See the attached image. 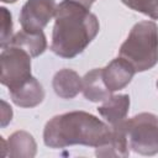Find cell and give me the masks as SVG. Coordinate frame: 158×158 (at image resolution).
I'll use <instances>...</instances> for the list:
<instances>
[{
  "label": "cell",
  "mask_w": 158,
  "mask_h": 158,
  "mask_svg": "<svg viewBox=\"0 0 158 158\" xmlns=\"http://www.w3.org/2000/svg\"><path fill=\"white\" fill-rule=\"evenodd\" d=\"M1 14V27H0V46L6 47L12 37V17L11 12L6 7H0Z\"/></svg>",
  "instance_id": "cell-16"
},
{
  "label": "cell",
  "mask_w": 158,
  "mask_h": 158,
  "mask_svg": "<svg viewBox=\"0 0 158 158\" xmlns=\"http://www.w3.org/2000/svg\"><path fill=\"white\" fill-rule=\"evenodd\" d=\"M85 1H88V2H90V4H93L95 0H85Z\"/></svg>",
  "instance_id": "cell-19"
},
{
  "label": "cell",
  "mask_w": 158,
  "mask_h": 158,
  "mask_svg": "<svg viewBox=\"0 0 158 158\" xmlns=\"http://www.w3.org/2000/svg\"><path fill=\"white\" fill-rule=\"evenodd\" d=\"M85 0H62L57 5L51 51L62 58L80 54L96 37L100 25Z\"/></svg>",
  "instance_id": "cell-1"
},
{
  "label": "cell",
  "mask_w": 158,
  "mask_h": 158,
  "mask_svg": "<svg viewBox=\"0 0 158 158\" xmlns=\"http://www.w3.org/2000/svg\"><path fill=\"white\" fill-rule=\"evenodd\" d=\"M11 118H12L11 106L5 100H1V127H5L6 125H9Z\"/></svg>",
  "instance_id": "cell-17"
},
{
  "label": "cell",
  "mask_w": 158,
  "mask_h": 158,
  "mask_svg": "<svg viewBox=\"0 0 158 158\" xmlns=\"http://www.w3.org/2000/svg\"><path fill=\"white\" fill-rule=\"evenodd\" d=\"M135 73L136 70L132 64L121 57L112 59L106 67L102 68L104 81L111 93L127 86L131 83Z\"/></svg>",
  "instance_id": "cell-7"
},
{
  "label": "cell",
  "mask_w": 158,
  "mask_h": 158,
  "mask_svg": "<svg viewBox=\"0 0 158 158\" xmlns=\"http://www.w3.org/2000/svg\"><path fill=\"white\" fill-rule=\"evenodd\" d=\"M130 9L158 20V0H121Z\"/></svg>",
  "instance_id": "cell-15"
},
{
  "label": "cell",
  "mask_w": 158,
  "mask_h": 158,
  "mask_svg": "<svg viewBox=\"0 0 158 158\" xmlns=\"http://www.w3.org/2000/svg\"><path fill=\"white\" fill-rule=\"evenodd\" d=\"M111 135V127L85 111H70L53 116L43 130V142L49 148H64L74 144L100 147Z\"/></svg>",
  "instance_id": "cell-2"
},
{
  "label": "cell",
  "mask_w": 158,
  "mask_h": 158,
  "mask_svg": "<svg viewBox=\"0 0 158 158\" xmlns=\"http://www.w3.org/2000/svg\"><path fill=\"white\" fill-rule=\"evenodd\" d=\"M0 81L9 90L31 78V56L20 47L6 46L0 54Z\"/></svg>",
  "instance_id": "cell-5"
},
{
  "label": "cell",
  "mask_w": 158,
  "mask_h": 158,
  "mask_svg": "<svg viewBox=\"0 0 158 158\" xmlns=\"http://www.w3.org/2000/svg\"><path fill=\"white\" fill-rule=\"evenodd\" d=\"M9 91L12 102L20 107H35L40 105L44 99L43 86L35 77L28 78L21 85Z\"/></svg>",
  "instance_id": "cell-8"
},
{
  "label": "cell",
  "mask_w": 158,
  "mask_h": 158,
  "mask_svg": "<svg viewBox=\"0 0 158 158\" xmlns=\"http://www.w3.org/2000/svg\"><path fill=\"white\" fill-rule=\"evenodd\" d=\"M56 0H27L19 16L22 30L41 32L56 15Z\"/></svg>",
  "instance_id": "cell-6"
},
{
  "label": "cell",
  "mask_w": 158,
  "mask_h": 158,
  "mask_svg": "<svg viewBox=\"0 0 158 158\" xmlns=\"http://www.w3.org/2000/svg\"><path fill=\"white\" fill-rule=\"evenodd\" d=\"M118 57L132 64L136 73L152 69L158 63V26L153 21L137 22L121 44Z\"/></svg>",
  "instance_id": "cell-3"
},
{
  "label": "cell",
  "mask_w": 158,
  "mask_h": 158,
  "mask_svg": "<svg viewBox=\"0 0 158 158\" xmlns=\"http://www.w3.org/2000/svg\"><path fill=\"white\" fill-rule=\"evenodd\" d=\"M125 132L130 148L142 156L158 153V117L151 112H141L125 120Z\"/></svg>",
  "instance_id": "cell-4"
},
{
  "label": "cell",
  "mask_w": 158,
  "mask_h": 158,
  "mask_svg": "<svg viewBox=\"0 0 158 158\" xmlns=\"http://www.w3.org/2000/svg\"><path fill=\"white\" fill-rule=\"evenodd\" d=\"M130 110V96L127 94L111 95L98 107V112L110 125L117 126L122 123Z\"/></svg>",
  "instance_id": "cell-9"
},
{
  "label": "cell",
  "mask_w": 158,
  "mask_h": 158,
  "mask_svg": "<svg viewBox=\"0 0 158 158\" xmlns=\"http://www.w3.org/2000/svg\"><path fill=\"white\" fill-rule=\"evenodd\" d=\"M7 156L12 158H32L36 156L37 144L31 133L20 130L10 135L6 141Z\"/></svg>",
  "instance_id": "cell-13"
},
{
  "label": "cell",
  "mask_w": 158,
  "mask_h": 158,
  "mask_svg": "<svg viewBox=\"0 0 158 158\" xmlns=\"http://www.w3.org/2000/svg\"><path fill=\"white\" fill-rule=\"evenodd\" d=\"M7 46L20 47L23 51H26L31 57H38L46 51L47 40H46L43 31L30 32L26 30H21L11 37Z\"/></svg>",
  "instance_id": "cell-14"
},
{
  "label": "cell",
  "mask_w": 158,
  "mask_h": 158,
  "mask_svg": "<svg viewBox=\"0 0 158 158\" xmlns=\"http://www.w3.org/2000/svg\"><path fill=\"white\" fill-rule=\"evenodd\" d=\"M2 2H6V4H12V2H15V1H17V0H1Z\"/></svg>",
  "instance_id": "cell-18"
},
{
  "label": "cell",
  "mask_w": 158,
  "mask_h": 158,
  "mask_svg": "<svg viewBox=\"0 0 158 158\" xmlns=\"http://www.w3.org/2000/svg\"><path fill=\"white\" fill-rule=\"evenodd\" d=\"M123 123L125 121L117 126H110L111 135L109 141L95 149V154L98 157H128L130 146Z\"/></svg>",
  "instance_id": "cell-11"
},
{
  "label": "cell",
  "mask_w": 158,
  "mask_h": 158,
  "mask_svg": "<svg viewBox=\"0 0 158 158\" xmlns=\"http://www.w3.org/2000/svg\"><path fill=\"white\" fill-rule=\"evenodd\" d=\"M156 85H157V89H158V80H157V83H156Z\"/></svg>",
  "instance_id": "cell-20"
},
{
  "label": "cell",
  "mask_w": 158,
  "mask_h": 158,
  "mask_svg": "<svg viewBox=\"0 0 158 158\" xmlns=\"http://www.w3.org/2000/svg\"><path fill=\"white\" fill-rule=\"evenodd\" d=\"M52 86L57 96L67 100L73 99L81 91L83 78H80L75 70L64 68L54 74Z\"/></svg>",
  "instance_id": "cell-10"
},
{
  "label": "cell",
  "mask_w": 158,
  "mask_h": 158,
  "mask_svg": "<svg viewBox=\"0 0 158 158\" xmlns=\"http://www.w3.org/2000/svg\"><path fill=\"white\" fill-rule=\"evenodd\" d=\"M81 93L86 100L93 102L105 101L111 96L112 93L109 90L102 78V68L91 69L84 75Z\"/></svg>",
  "instance_id": "cell-12"
}]
</instances>
